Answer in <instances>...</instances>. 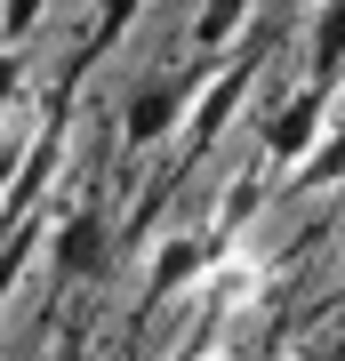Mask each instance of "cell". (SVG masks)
Masks as SVG:
<instances>
[{
	"label": "cell",
	"mask_w": 345,
	"mask_h": 361,
	"mask_svg": "<svg viewBox=\"0 0 345 361\" xmlns=\"http://www.w3.org/2000/svg\"><path fill=\"white\" fill-rule=\"evenodd\" d=\"M185 121H193V80H185V73H169V80H153V89L128 97V113H121V145H128V153L177 145V137H185Z\"/></svg>",
	"instance_id": "obj_1"
},
{
	"label": "cell",
	"mask_w": 345,
	"mask_h": 361,
	"mask_svg": "<svg viewBox=\"0 0 345 361\" xmlns=\"http://www.w3.org/2000/svg\"><path fill=\"white\" fill-rule=\"evenodd\" d=\"M329 97L337 89H297L289 104H273V121H265V169H305L313 145H329Z\"/></svg>",
	"instance_id": "obj_2"
},
{
	"label": "cell",
	"mask_w": 345,
	"mask_h": 361,
	"mask_svg": "<svg viewBox=\"0 0 345 361\" xmlns=\"http://www.w3.org/2000/svg\"><path fill=\"white\" fill-rule=\"evenodd\" d=\"M104 209L97 201H80V209H64V225L49 233V273H64V281H97L104 273Z\"/></svg>",
	"instance_id": "obj_3"
},
{
	"label": "cell",
	"mask_w": 345,
	"mask_h": 361,
	"mask_svg": "<svg viewBox=\"0 0 345 361\" xmlns=\"http://www.w3.org/2000/svg\"><path fill=\"white\" fill-rule=\"evenodd\" d=\"M305 80L313 89H337L345 80V0H321V16L305 32Z\"/></svg>",
	"instance_id": "obj_4"
},
{
	"label": "cell",
	"mask_w": 345,
	"mask_h": 361,
	"mask_svg": "<svg viewBox=\"0 0 345 361\" xmlns=\"http://www.w3.org/2000/svg\"><path fill=\"white\" fill-rule=\"evenodd\" d=\"M201 265H209V241H201V233H177V241H169L161 257H153V281H145V305H169V297H177V289H185V281H193Z\"/></svg>",
	"instance_id": "obj_5"
},
{
	"label": "cell",
	"mask_w": 345,
	"mask_h": 361,
	"mask_svg": "<svg viewBox=\"0 0 345 361\" xmlns=\"http://www.w3.org/2000/svg\"><path fill=\"white\" fill-rule=\"evenodd\" d=\"M249 8H257V0H201V16H193V49H233V40L249 32Z\"/></svg>",
	"instance_id": "obj_6"
},
{
	"label": "cell",
	"mask_w": 345,
	"mask_h": 361,
	"mask_svg": "<svg viewBox=\"0 0 345 361\" xmlns=\"http://www.w3.org/2000/svg\"><path fill=\"white\" fill-rule=\"evenodd\" d=\"M25 145H40V137H32V104H16V113H0V193L25 169Z\"/></svg>",
	"instance_id": "obj_7"
},
{
	"label": "cell",
	"mask_w": 345,
	"mask_h": 361,
	"mask_svg": "<svg viewBox=\"0 0 345 361\" xmlns=\"http://www.w3.org/2000/svg\"><path fill=\"white\" fill-rule=\"evenodd\" d=\"M137 16H145V0H97V32H89V49H80V56H104Z\"/></svg>",
	"instance_id": "obj_8"
},
{
	"label": "cell",
	"mask_w": 345,
	"mask_h": 361,
	"mask_svg": "<svg viewBox=\"0 0 345 361\" xmlns=\"http://www.w3.org/2000/svg\"><path fill=\"white\" fill-rule=\"evenodd\" d=\"M40 16H49V0H0V40L16 49V40H25V32L40 25Z\"/></svg>",
	"instance_id": "obj_9"
},
{
	"label": "cell",
	"mask_w": 345,
	"mask_h": 361,
	"mask_svg": "<svg viewBox=\"0 0 345 361\" xmlns=\"http://www.w3.org/2000/svg\"><path fill=\"white\" fill-rule=\"evenodd\" d=\"M0 104H25V49L0 40Z\"/></svg>",
	"instance_id": "obj_10"
},
{
	"label": "cell",
	"mask_w": 345,
	"mask_h": 361,
	"mask_svg": "<svg viewBox=\"0 0 345 361\" xmlns=\"http://www.w3.org/2000/svg\"><path fill=\"white\" fill-rule=\"evenodd\" d=\"M297 361H321V353H297Z\"/></svg>",
	"instance_id": "obj_11"
}]
</instances>
